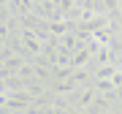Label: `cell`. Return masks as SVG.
Instances as JSON below:
<instances>
[{"label": "cell", "instance_id": "1", "mask_svg": "<svg viewBox=\"0 0 122 114\" xmlns=\"http://www.w3.org/2000/svg\"><path fill=\"white\" fill-rule=\"evenodd\" d=\"M46 30L52 33V35H65L71 30V25L68 22H46Z\"/></svg>", "mask_w": 122, "mask_h": 114}, {"label": "cell", "instance_id": "2", "mask_svg": "<svg viewBox=\"0 0 122 114\" xmlns=\"http://www.w3.org/2000/svg\"><path fill=\"white\" fill-rule=\"evenodd\" d=\"M87 57H90V49H79V52L73 54V60H71V68H76V65H81V62H87Z\"/></svg>", "mask_w": 122, "mask_h": 114}, {"label": "cell", "instance_id": "3", "mask_svg": "<svg viewBox=\"0 0 122 114\" xmlns=\"http://www.w3.org/2000/svg\"><path fill=\"white\" fill-rule=\"evenodd\" d=\"M57 44H60V49H65V52H71V49L76 46V38H73V35H68V33H65V35H62L60 41H57Z\"/></svg>", "mask_w": 122, "mask_h": 114}, {"label": "cell", "instance_id": "4", "mask_svg": "<svg viewBox=\"0 0 122 114\" xmlns=\"http://www.w3.org/2000/svg\"><path fill=\"white\" fill-rule=\"evenodd\" d=\"M73 87H76V82H54V92H62V95L71 92Z\"/></svg>", "mask_w": 122, "mask_h": 114}, {"label": "cell", "instance_id": "5", "mask_svg": "<svg viewBox=\"0 0 122 114\" xmlns=\"http://www.w3.org/2000/svg\"><path fill=\"white\" fill-rule=\"evenodd\" d=\"M11 19V8H5V5H0V27Z\"/></svg>", "mask_w": 122, "mask_h": 114}, {"label": "cell", "instance_id": "6", "mask_svg": "<svg viewBox=\"0 0 122 114\" xmlns=\"http://www.w3.org/2000/svg\"><path fill=\"white\" fill-rule=\"evenodd\" d=\"M92 101V92H81V101H79V106H90Z\"/></svg>", "mask_w": 122, "mask_h": 114}]
</instances>
